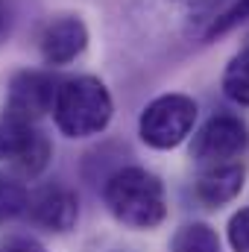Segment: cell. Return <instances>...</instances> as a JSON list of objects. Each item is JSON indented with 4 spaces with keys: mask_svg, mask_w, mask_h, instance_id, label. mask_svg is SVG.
Masks as SVG:
<instances>
[{
    "mask_svg": "<svg viewBox=\"0 0 249 252\" xmlns=\"http://www.w3.org/2000/svg\"><path fill=\"white\" fill-rule=\"evenodd\" d=\"M106 205L129 229H156L167 217L164 185L147 167H121L106 179Z\"/></svg>",
    "mask_w": 249,
    "mask_h": 252,
    "instance_id": "obj_1",
    "label": "cell"
},
{
    "mask_svg": "<svg viewBox=\"0 0 249 252\" xmlns=\"http://www.w3.org/2000/svg\"><path fill=\"white\" fill-rule=\"evenodd\" d=\"M56 129L67 138H91L100 135L115 112L109 88L97 76H70L62 79L53 100Z\"/></svg>",
    "mask_w": 249,
    "mask_h": 252,
    "instance_id": "obj_2",
    "label": "cell"
},
{
    "mask_svg": "<svg viewBox=\"0 0 249 252\" xmlns=\"http://www.w3.org/2000/svg\"><path fill=\"white\" fill-rule=\"evenodd\" d=\"M196 124V100L187 94H161L141 112L138 132L153 150H173L190 135Z\"/></svg>",
    "mask_w": 249,
    "mask_h": 252,
    "instance_id": "obj_3",
    "label": "cell"
},
{
    "mask_svg": "<svg viewBox=\"0 0 249 252\" xmlns=\"http://www.w3.org/2000/svg\"><path fill=\"white\" fill-rule=\"evenodd\" d=\"M53 158L50 138L30 121L3 115L0 118V161L15 164L27 176H38Z\"/></svg>",
    "mask_w": 249,
    "mask_h": 252,
    "instance_id": "obj_4",
    "label": "cell"
},
{
    "mask_svg": "<svg viewBox=\"0 0 249 252\" xmlns=\"http://www.w3.org/2000/svg\"><path fill=\"white\" fill-rule=\"evenodd\" d=\"M249 147V129L235 115H214L208 124L193 135L190 156L208 167V164H226L238 161Z\"/></svg>",
    "mask_w": 249,
    "mask_h": 252,
    "instance_id": "obj_5",
    "label": "cell"
},
{
    "mask_svg": "<svg viewBox=\"0 0 249 252\" xmlns=\"http://www.w3.org/2000/svg\"><path fill=\"white\" fill-rule=\"evenodd\" d=\"M59 79L47 70H18L6 88V112L12 118L35 124L53 109Z\"/></svg>",
    "mask_w": 249,
    "mask_h": 252,
    "instance_id": "obj_6",
    "label": "cell"
},
{
    "mask_svg": "<svg viewBox=\"0 0 249 252\" xmlns=\"http://www.w3.org/2000/svg\"><path fill=\"white\" fill-rule=\"evenodd\" d=\"M85 47H88V27L76 15L53 18L38 38L41 59L50 67H64V64L76 62L85 53Z\"/></svg>",
    "mask_w": 249,
    "mask_h": 252,
    "instance_id": "obj_7",
    "label": "cell"
},
{
    "mask_svg": "<svg viewBox=\"0 0 249 252\" xmlns=\"http://www.w3.org/2000/svg\"><path fill=\"white\" fill-rule=\"evenodd\" d=\"M27 211L32 223H38L47 232H70L79 220V199L64 185H44L30 193Z\"/></svg>",
    "mask_w": 249,
    "mask_h": 252,
    "instance_id": "obj_8",
    "label": "cell"
},
{
    "mask_svg": "<svg viewBox=\"0 0 249 252\" xmlns=\"http://www.w3.org/2000/svg\"><path fill=\"white\" fill-rule=\"evenodd\" d=\"M244 182H247V167L241 161L208 164V167H202V173L196 179V196L208 208H220L244 190Z\"/></svg>",
    "mask_w": 249,
    "mask_h": 252,
    "instance_id": "obj_9",
    "label": "cell"
},
{
    "mask_svg": "<svg viewBox=\"0 0 249 252\" xmlns=\"http://www.w3.org/2000/svg\"><path fill=\"white\" fill-rule=\"evenodd\" d=\"M170 252H220V238L205 223H187L173 235Z\"/></svg>",
    "mask_w": 249,
    "mask_h": 252,
    "instance_id": "obj_10",
    "label": "cell"
},
{
    "mask_svg": "<svg viewBox=\"0 0 249 252\" xmlns=\"http://www.w3.org/2000/svg\"><path fill=\"white\" fill-rule=\"evenodd\" d=\"M223 91L232 103L249 106V47L235 53L223 70Z\"/></svg>",
    "mask_w": 249,
    "mask_h": 252,
    "instance_id": "obj_11",
    "label": "cell"
},
{
    "mask_svg": "<svg viewBox=\"0 0 249 252\" xmlns=\"http://www.w3.org/2000/svg\"><path fill=\"white\" fill-rule=\"evenodd\" d=\"M30 190L24 182H18L9 173H0V223H9L27 211Z\"/></svg>",
    "mask_w": 249,
    "mask_h": 252,
    "instance_id": "obj_12",
    "label": "cell"
},
{
    "mask_svg": "<svg viewBox=\"0 0 249 252\" xmlns=\"http://www.w3.org/2000/svg\"><path fill=\"white\" fill-rule=\"evenodd\" d=\"M244 21H249V0H235L232 6H226L205 30V38H217V35H226L232 32L235 27H241Z\"/></svg>",
    "mask_w": 249,
    "mask_h": 252,
    "instance_id": "obj_13",
    "label": "cell"
},
{
    "mask_svg": "<svg viewBox=\"0 0 249 252\" xmlns=\"http://www.w3.org/2000/svg\"><path fill=\"white\" fill-rule=\"evenodd\" d=\"M229 244L235 252H249V208H241L229 220Z\"/></svg>",
    "mask_w": 249,
    "mask_h": 252,
    "instance_id": "obj_14",
    "label": "cell"
},
{
    "mask_svg": "<svg viewBox=\"0 0 249 252\" xmlns=\"http://www.w3.org/2000/svg\"><path fill=\"white\" fill-rule=\"evenodd\" d=\"M0 252H47L35 238H9L3 247H0Z\"/></svg>",
    "mask_w": 249,
    "mask_h": 252,
    "instance_id": "obj_15",
    "label": "cell"
},
{
    "mask_svg": "<svg viewBox=\"0 0 249 252\" xmlns=\"http://www.w3.org/2000/svg\"><path fill=\"white\" fill-rule=\"evenodd\" d=\"M9 30H12V9L6 0H0V44L9 38Z\"/></svg>",
    "mask_w": 249,
    "mask_h": 252,
    "instance_id": "obj_16",
    "label": "cell"
},
{
    "mask_svg": "<svg viewBox=\"0 0 249 252\" xmlns=\"http://www.w3.org/2000/svg\"><path fill=\"white\" fill-rule=\"evenodd\" d=\"M190 6H196V9H205V6H211V3H217V0H185Z\"/></svg>",
    "mask_w": 249,
    "mask_h": 252,
    "instance_id": "obj_17",
    "label": "cell"
}]
</instances>
